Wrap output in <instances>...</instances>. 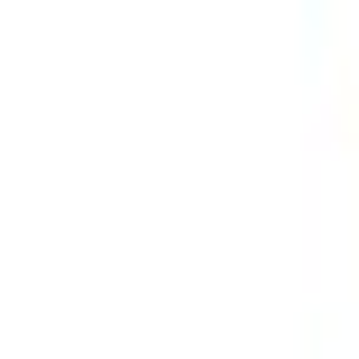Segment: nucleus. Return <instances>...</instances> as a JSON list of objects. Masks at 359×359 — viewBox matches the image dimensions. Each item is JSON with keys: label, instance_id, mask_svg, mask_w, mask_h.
I'll return each instance as SVG.
<instances>
[]
</instances>
